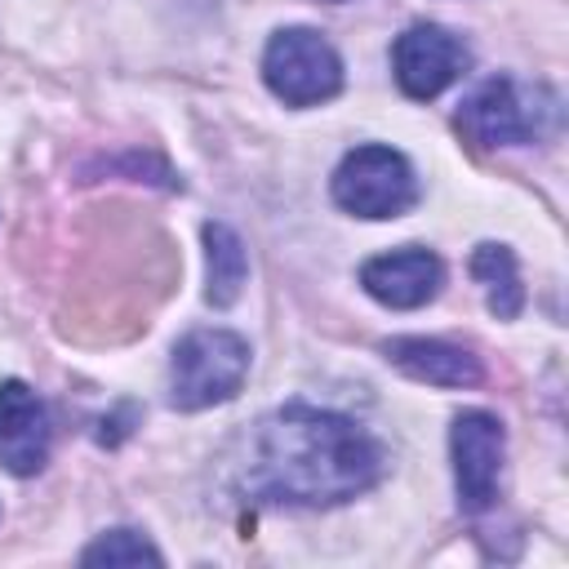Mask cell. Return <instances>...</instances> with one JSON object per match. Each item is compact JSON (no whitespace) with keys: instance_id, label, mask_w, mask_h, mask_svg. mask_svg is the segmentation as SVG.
<instances>
[{"instance_id":"8","label":"cell","mask_w":569,"mask_h":569,"mask_svg":"<svg viewBox=\"0 0 569 569\" xmlns=\"http://www.w3.org/2000/svg\"><path fill=\"white\" fill-rule=\"evenodd\" d=\"M360 284L373 302L391 307V311H413L422 302H431L445 284V262L422 249V244H405L391 253H378L360 267Z\"/></svg>"},{"instance_id":"9","label":"cell","mask_w":569,"mask_h":569,"mask_svg":"<svg viewBox=\"0 0 569 569\" xmlns=\"http://www.w3.org/2000/svg\"><path fill=\"white\" fill-rule=\"evenodd\" d=\"M49 409L44 400L22 382H0V467L9 476H36L49 462Z\"/></svg>"},{"instance_id":"3","label":"cell","mask_w":569,"mask_h":569,"mask_svg":"<svg viewBox=\"0 0 569 569\" xmlns=\"http://www.w3.org/2000/svg\"><path fill=\"white\" fill-rule=\"evenodd\" d=\"M262 80L284 107H320L342 89V58L320 31L284 27L262 49Z\"/></svg>"},{"instance_id":"11","label":"cell","mask_w":569,"mask_h":569,"mask_svg":"<svg viewBox=\"0 0 569 569\" xmlns=\"http://www.w3.org/2000/svg\"><path fill=\"white\" fill-rule=\"evenodd\" d=\"M204 302L231 307L249 280V253L244 240L227 222H204Z\"/></svg>"},{"instance_id":"12","label":"cell","mask_w":569,"mask_h":569,"mask_svg":"<svg viewBox=\"0 0 569 569\" xmlns=\"http://www.w3.org/2000/svg\"><path fill=\"white\" fill-rule=\"evenodd\" d=\"M471 280L485 289V302L498 320H516L525 311V284H520V267L516 253L507 244H476L471 253Z\"/></svg>"},{"instance_id":"1","label":"cell","mask_w":569,"mask_h":569,"mask_svg":"<svg viewBox=\"0 0 569 569\" xmlns=\"http://www.w3.org/2000/svg\"><path fill=\"white\" fill-rule=\"evenodd\" d=\"M387 471V449L351 418L311 405L267 413L240 458V485L258 502L333 507L373 489Z\"/></svg>"},{"instance_id":"2","label":"cell","mask_w":569,"mask_h":569,"mask_svg":"<svg viewBox=\"0 0 569 569\" xmlns=\"http://www.w3.org/2000/svg\"><path fill=\"white\" fill-rule=\"evenodd\" d=\"M249 378V342L231 329H191L169 360V405L182 413L231 400Z\"/></svg>"},{"instance_id":"6","label":"cell","mask_w":569,"mask_h":569,"mask_svg":"<svg viewBox=\"0 0 569 569\" xmlns=\"http://www.w3.org/2000/svg\"><path fill=\"white\" fill-rule=\"evenodd\" d=\"M467 62H471L467 44H462L453 31L436 27V22H413V27H405V31L396 36V44H391L396 84H400V93L413 98V102H427V98L445 93V89L467 71Z\"/></svg>"},{"instance_id":"5","label":"cell","mask_w":569,"mask_h":569,"mask_svg":"<svg viewBox=\"0 0 569 569\" xmlns=\"http://www.w3.org/2000/svg\"><path fill=\"white\" fill-rule=\"evenodd\" d=\"M538 89H525L511 76H489L467 93L458 107V129L480 147H520L542 133V116L551 107H538Z\"/></svg>"},{"instance_id":"10","label":"cell","mask_w":569,"mask_h":569,"mask_svg":"<svg viewBox=\"0 0 569 569\" xmlns=\"http://www.w3.org/2000/svg\"><path fill=\"white\" fill-rule=\"evenodd\" d=\"M387 365H396L405 378L413 382H431V387H476L480 382V360L445 338H387L382 342Z\"/></svg>"},{"instance_id":"13","label":"cell","mask_w":569,"mask_h":569,"mask_svg":"<svg viewBox=\"0 0 569 569\" xmlns=\"http://www.w3.org/2000/svg\"><path fill=\"white\" fill-rule=\"evenodd\" d=\"M80 560L84 565H160V551L138 533V529H111V533H102L98 542H89L84 551H80Z\"/></svg>"},{"instance_id":"4","label":"cell","mask_w":569,"mask_h":569,"mask_svg":"<svg viewBox=\"0 0 569 569\" xmlns=\"http://www.w3.org/2000/svg\"><path fill=\"white\" fill-rule=\"evenodd\" d=\"M329 191H333L338 209H347L356 218H400L418 200V178L400 151H391L382 142H365L342 156Z\"/></svg>"},{"instance_id":"14","label":"cell","mask_w":569,"mask_h":569,"mask_svg":"<svg viewBox=\"0 0 569 569\" xmlns=\"http://www.w3.org/2000/svg\"><path fill=\"white\" fill-rule=\"evenodd\" d=\"M329 4H342V0H329Z\"/></svg>"},{"instance_id":"7","label":"cell","mask_w":569,"mask_h":569,"mask_svg":"<svg viewBox=\"0 0 569 569\" xmlns=\"http://www.w3.org/2000/svg\"><path fill=\"white\" fill-rule=\"evenodd\" d=\"M449 453H453V485H458V507L462 511H485L498 498V476H502V453H507V431L493 413L467 409L449 427Z\"/></svg>"}]
</instances>
